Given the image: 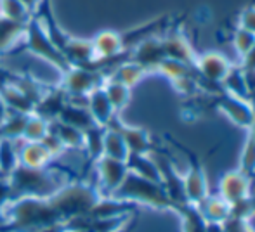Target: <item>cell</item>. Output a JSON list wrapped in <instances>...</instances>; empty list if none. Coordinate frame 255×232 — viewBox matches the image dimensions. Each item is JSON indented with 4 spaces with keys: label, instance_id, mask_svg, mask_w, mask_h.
<instances>
[{
    "label": "cell",
    "instance_id": "obj_5",
    "mask_svg": "<svg viewBox=\"0 0 255 232\" xmlns=\"http://www.w3.org/2000/svg\"><path fill=\"white\" fill-rule=\"evenodd\" d=\"M96 166V175H98V182L96 187L101 192V196H111L118 187L122 185V182L125 180L128 173L127 163L120 161V159H113L103 156L94 163Z\"/></svg>",
    "mask_w": 255,
    "mask_h": 232
},
{
    "label": "cell",
    "instance_id": "obj_21",
    "mask_svg": "<svg viewBox=\"0 0 255 232\" xmlns=\"http://www.w3.org/2000/svg\"><path fill=\"white\" fill-rule=\"evenodd\" d=\"M103 137L104 127H99V125H92L84 132V151L87 153V158L92 165L99 158H103Z\"/></svg>",
    "mask_w": 255,
    "mask_h": 232
},
{
    "label": "cell",
    "instance_id": "obj_16",
    "mask_svg": "<svg viewBox=\"0 0 255 232\" xmlns=\"http://www.w3.org/2000/svg\"><path fill=\"white\" fill-rule=\"evenodd\" d=\"M128 148L125 144V139L120 130L115 128H104V137H103V156L113 159H120V161H127L128 158Z\"/></svg>",
    "mask_w": 255,
    "mask_h": 232
},
{
    "label": "cell",
    "instance_id": "obj_35",
    "mask_svg": "<svg viewBox=\"0 0 255 232\" xmlns=\"http://www.w3.org/2000/svg\"><path fill=\"white\" fill-rule=\"evenodd\" d=\"M68 232H89V231H82V229H75V231H68Z\"/></svg>",
    "mask_w": 255,
    "mask_h": 232
},
{
    "label": "cell",
    "instance_id": "obj_23",
    "mask_svg": "<svg viewBox=\"0 0 255 232\" xmlns=\"http://www.w3.org/2000/svg\"><path fill=\"white\" fill-rule=\"evenodd\" d=\"M0 16L14 23L26 24L33 17V14L21 0H0Z\"/></svg>",
    "mask_w": 255,
    "mask_h": 232
},
{
    "label": "cell",
    "instance_id": "obj_2",
    "mask_svg": "<svg viewBox=\"0 0 255 232\" xmlns=\"http://www.w3.org/2000/svg\"><path fill=\"white\" fill-rule=\"evenodd\" d=\"M113 198L122 201L132 203L135 206H148L160 212H175V205L168 198L167 191L161 184L148 178H142L139 175L128 172L122 185L113 192Z\"/></svg>",
    "mask_w": 255,
    "mask_h": 232
},
{
    "label": "cell",
    "instance_id": "obj_18",
    "mask_svg": "<svg viewBox=\"0 0 255 232\" xmlns=\"http://www.w3.org/2000/svg\"><path fill=\"white\" fill-rule=\"evenodd\" d=\"M148 71L142 66H139L134 61H125V63H120L110 71L106 78L115 81H120V83L127 85V87H134L139 80H141Z\"/></svg>",
    "mask_w": 255,
    "mask_h": 232
},
{
    "label": "cell",
    "instance_id": "obj_22",
    "mask_svg": "<svg viewBox=\"0 0 255 232\" xmlns=\"http://www.w3.org/2000/svg\"><path fill=\"white\" fill-rule=\"evenodd\" d=\"M103 88L108 95V101H110L111 106H113L115 113H120L122 109L128 104V101H130V87L120 83V81H115V80L106 78Z\"/></svg>",
    "mask_w": 255,
    "mask_h": 232
},
{
    "label": "cell",
    "instance_id": "obj_30",
    "mask_svg": "<svg viewBox=\"0 0 255 232\" xmlns=\"http://www.w3.org/2000/svg\"><path fill=\"white\" fill-rule=\"evenodd\" d=\"M137 220H139V213H134L124 226L117 227V229H113V231H108V232H134L135 227H137Z\"/></svg>",
    "mask_w": 255,
    "mask_h": 232
},
{
    "label": "cell",
    "instance_id": "obj_34",
    "mask_svg": "<svg viewBox=\"0 0 255 232\" xmlns=\"http://www.w3.org/2000/svg\"><path fill=\"white\" fill-rule=\"evenodd\" d=\"M250 130H252V132H250V134H252L254 137H255V120H254V125H252V128H250Z\"/></svg>",
    "mask_w": 255,
    "mask_h": 232
},
{
    "label": "cell",
    "instance_id": "obj_36",
    "mask_svg": "<svg viewBox=\"0 0 255 232\" xmlns=\"http://www.w3.org/2000/svg\"><path fill=\"white\" fill-rule=\"evenodd\" d=\"M0 177H2V175H0Z\"/></svg>",
    "mask_w": 255,
    "mask_h": 232
},
{
    "label": "cell",
    "instance_id": "obj_31",
    "mask_svg": "<svg viewBox=\"0 0 255 232\" xmlns=\"http://www.w3.org/2000/svg\"><path fill=\"white\" fill-rule=\"evenodd\" d=\"M10 115V109L9 106L5 104V101L2 99V95H0V127L3 125V121L7 120V116Z\"/></svg>",
    "mask_w": 255,
    "mask_h": 232
},
{
    "label": "cell",
    "instance_id": "obj_4",
    "mask_svg": "<svg viewBox=\"0 0 255 232\" xmlns=\"http://www.w3.org/2000/svg\"><path fill=\"white\" fill-rule=\"evenodd\" d=\"M106 81V75L94 68L71 66L61 75V88L68 95H89L92 90L103 87Z\"/></svg>",
    "mask_w": 255,
    "mask_h": 232
},
{
    "label": "cell",
    "instance_id": "obj_7",
    "mask_svg": "<svg viewBox=\"0 0 255 232\" xmlns=\"http://www.w3.org/2000/svg\"><path fill=\"white\" fill-rule=\"evenodd\" d=\"M250 184H252V178H249L245 173L240 172V170H233V172H228L221 177L219 194L229 205H233V203L250 196Z\"/></svg>",
    "mask_w": 255,
    "mask_h": 232
},
{
    "label": "cell",
    "instance_id": "obj_19",
    "mask_svg": "<svg viewBox=\"0 0 255 232\" xmlns=\"http://www.w3.org/2000/svg\"><path fill=\"white\" fill-rule=\"evenodd\" d=\"M19 165V144L17 141L0 137V175L9 177Z\"/></svg>",
    "mask_w": 255,
    "mask_h": 232
},
{
    "label": "cell",
    "instance_id": "obj_17",
    "mask_svg": "<svg viewBox=\"0 0 255 232\" xmlns=\"http://www.w3.org/2000/svg\"><path fill=\"white\" fill-rule=\"evenodd\" d=\"M57 120L66 125H71V127L78 128V130H82V132H85L87 128H91L92 125H96L91 113H89L87 106H77V104H71V102L64 104L63 111H61Z\"/></svg>",
    "mask_w": 255,
    "mask_h": 232
},
{
    "label": "cell",
    "instance_id": "obj_28",
    "mask_svg": "<svg viewBox=\"0 0 255 232\" xmlns=\"http://www.w3.org/2000/svg\"><path fill=\"white\" fill-rule=\"evenodd\" d=\"M14 201L12 185L9 177H0V212H5V208Z\"/></svg>",
    "mask_w": 255,
    "mask_h": 232
},
{
    "label": "cell",
    "instance_id": "obj_32",
    "mask_svg": "<svg viewBox=\"0 0 255 232\" xmlns=\"http://www.w3.org/2000/svg\"><path fill=\"white\" fill-rule=\"evenodd\" d=\"M21 2H23L24 5L31 10V14H35V10L40 9V5H42V2H44V0H21Z\"/></svg>",
    "mask_w": 255,
    "mask_h": 232
},
{
    "label": "cell",
    "instance_id": "obj_1",
    "mask_svg": "<svg viewBox=\"0 0 255 232\" xmlns=\"http://www.w3.org/2000/svg\"><path fill=\"white\" fill-rule=\"evenodd\" d=\"M73 180L63 170L56 168H28L17 165L16 170L9 175L12 185L14 199L17 198H51L61 187Z\"/></svg>",
    "mask_w": 255,
    "mask_h": 232
},
{
    "label": "cell",
    "instance_id": "obj_33",
    "mask_svg": "<svg viewBox=\"0 0 255 232\" xmlns=\"http://www.w3.org/2000/svg\"><path fill=\"white\" fill-rule=\"evenodd\" d=\"M7 222V217H5V212H0V227L5 226Z\"/></svg>",
    "mask_w": 255,
    "mask_h": 232
},
{
    "label": "cell",
    "instance_id": "obj_27",
    "mask_svg": "<svg viewBox=\"0 0 255 232\" xmlns=\"http://www.w3.org/2000/svg\"><path fill=\"white\" fill-rule=\"evenodd\" d=\"M235 45H236V51H238L240 54L247 56L255 47V31L247 30V28L240 30L235 37Z\"/></svg>",
    "mask_w": 255,
    "mask_h": 232
},
{
    "label": "cell",
    "instance_id": "obj_29",
    "mask_svg": "<svg viewBox=\"0 0 255 232\" xmlns=\"http://www.w3.org/2000/svg\"><path fill=\"white\" fill-rule=\"evenodd\" d=\"M224 232H255L250 222H243L238 219H228L224 222Z\"/></svg>",
    "mask_w": 255,
    "mask_h": 232
},
{
    "label": "cell",
    "instance_id": "obj_9",
    "mask_svg": "<svg viewBox=\"0 0 255 232\" xmlns=\"http://www.w3.org/2000/svg\"><path fill=\"white\" fill-rule=\"evenodd\" d=\"M91 42L96 61H113L125 51L124 37L115 31H101Z\"/></svg>",
    "mask_w": 255,
    "mask_h": 232
},
{
    "label": "cell",
    "instance_id": "obj_20",
    "mask_svg": "<svg viewBox=\"0 0 255 232\" xmlns=\"http://www.w3.org/2000/svg\"><path fill=\"white\" fill-rule=\"evenodd\" d=\"M175 213L181 217L182 232H207V222L195 205L182 203L175 208Z\"/></svg>",
    "mask_w": 255,
    "mask_h": 232
},
{
    "label": "cell",
    "instance_id": "obj_8",
    "mask_svg": "<svg viewBox=\"0 0 255 232\" xmlns=\"http://www.w3.org/2000/svg\"><path fill=\"white\" fill-rule=\"evenodd\" d=\"M219 109L226 113L236 125L243 128H252L255 120V111L250 108V104L243 99H238L235 95H221L217 101Z\"/></svg>",
    "mask_w": 255,
    "mask_h": 232
},
{
    "label": "cell",
    "instance_id": "obj_15",
    "mask_svg": "<svg viewBox=\"0 0 255 232\" xmlns=\"http://www.w3.org/2000/svg\"><path fill=\"white\" fill-rule=\"evenodd\" d=\"M125 163H127L128 172L161 184V175H160V168L156 165V159L149 158V155H132L130 153Z\"/></svg>",
    "mask_w": 255,
    "mask_h": 232
},
{
    "label": "cell",
    "instance_id": "obj_14",
    "mask_svg": "<svg viewBox=\"0 0 255 232\" xmlns=\"http://www.w3.org/2000/svg\"><path fill=\"white\" fill-rule=\"evenodd\" d=\"M24 33H26V24L14 23L0 16V54L14 51L16 45L24 40Z\"/></svg>",
    "mask_w": 255,
    "mask_h": 232
},
{
    "label": "cell",
    "instance_id": "obj_24",
    "mask_svg": "<svg viewBox=\"0 0 255 232\" xmlns=\"http://www.w3.org/2000/svg\"><path fill=\"white\" fill-rule=\"evenodd\" d=\"M49 132V121H45L44 118L37 116L31 113L26 118V123L23 128V135H21V141L26 142H40L42 139L47 135Z\"/></svg>",
    "mask_w": 255,
    "mask_h": 232
},
{
    "label": "cell",
    "instance_id": "obj_13",
    "mask_svg": "<svg viewBox=\"0 0 255 232\" xmlns=\"http://www.w3.org/2000/svg\"><path fill=\"white\" fill-rule=\"evenodd\" d=\"M200 71H202L205 80L212 81V83H222L228 73L231 71V64L221 54L210 52V54H205L200 59Z\"/></svg>",
    "mask_w": 255,
    "mask_h": 232
},
{
    "label": "cell",
    "instance_id": "obj_11",
    "mask_svg": "<svg viewBox=\"0 0 255 232\" xmlns=\"http://www.w3.org/2000/svg\"><path fill=\"white\" fill-rule=\"evenodd\" d=\"M87 109H89V113H91L94 123L104 128L108 127L111 118L115 115H118V113H115L111 102L108 101V95L103 87L96 88V90H92L91 94L87 95Z\"/></svg>",
    "mask_w": 255,
    "mask_h": 232
},
{
    "label": "cell",
    "instance_id": "obj_10",
    "mask_svg": "<svg viewBox=\"0 0 255 232\" xmlns=\"http://www.w3.org/2000/svg\"><path fill=\"white\" fill-rule=\"evenodd\" d=\"M17 144H19V165L28 168H47L54 161V158L40 142H26L19 139Z\"/></svg>",
    "mask_w": 255,
    "mask_h": 232
},
{
    "label": "cell",
    "instance_id": "obj_3",
    "mask_svg": "<svg viewBox=\"0 0 255 232\" xmlns=\"http://www.w3.org/2000/svg\"><path fill=\"white\" fill-rule=\"evenodd\" d=\"M24 42H26L28 52H31V54H35L37 58L51 63L61 75L71 68L70 64H68V61L64 59V56L59 52V49L52 44V40L49 38V35L45 33L44 24H42L40 19L31 17V19L26 23Z\"/></svg>",
    "mask_w": 255,
    "mask_h": 232
},
{
    "label": "cell",
    "instance_id": "obj_12",
    "mask_svg": "<svg viewBox=\"0 0 255 232\" xmlns=\"http://www.w3.org/2000/svg\"><path fill=\"white\" fill-rule=\"evenodd\" d=\"M205 222L224 224L231 217V205L221 194H208L200 205H196Z\"/></svg>",
    "mask_w": 255,
    "mask_h": 232
},
{
    "label": "cell",
    "instance_id": "obj_6",
    "mask_svg": "<svg viewBox=\"0 0 255 232\" xmlns=\"http://www.w3.org/2000/svg\"><path fill=\"white\" fill-rule=\"evenodd\" d=\"M182 151L188 155V159L191 161V166L188 170V175L184 177V192H186V201L189 205H200L205 198L208 196V187H207V177L200 165L198 158L193 153H189L186 148H182Z\"/></svg>",
    "mask_w": 255,
    "mask_h": 232
},
{
    "label": "cell",
    "instance_id": "obj_26",
    "mask_svg": "<svg viewBox=\"0 0 255 232\" xmlns=\"http://www.w3.org/2000/svg\"><path fill=\"white\" fill-rule=\"evenodd\" d=\"M240 172L245 173L249 178L255 177V137L252 134L249 135V141L243 148L242 159H240Z\"/></svg>",
    "mask_w": 255,
    "mask_h": 232
},
{
    "label": "cell",
    "instance_id": "obj_25",
    "mask_svg": "<svg viewBox=\"0 0 255 232\" xmlns=\"http://www.w3.org/2000/svg\"><path fill=\"white\" fill-rule=\"evenodd\" d=\"M255 217V196H247L240 201L231 205V217L229 219H238L243 222H250Z\"/></svg>",
    "mask_w": 255,
    "mask_h": 232
}]
</instances>
